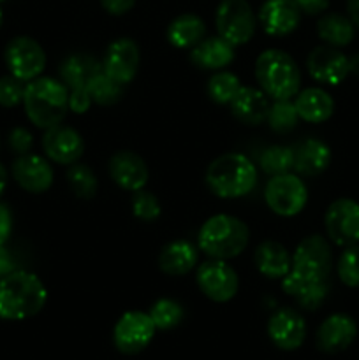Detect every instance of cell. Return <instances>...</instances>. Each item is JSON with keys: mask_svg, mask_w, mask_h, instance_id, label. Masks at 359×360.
<instances>
[{"mask_svg": "<svg viewBox=\"0 0 359 360\" xmlns=\"http://www.w3.org/2000/svg\"><path fill=\"white\" fill-rule=\"evenodd\" d=\"M46 301L44 283L28 271H13L0 280V319H30L44 308Z\"/></svg>", "mask_w": 359, "mask_h": 360, "instance_id": "obj_1", "label": "cell"}, {"mask_svg": "<svg viewBox=\"0 0 359 360\" xmlns=\"http://www.w3.org/2000/svg\"><path fill=\"white\" fill-rule=\"evenodd\" d=\"M25 112L39 129L60 125L69 109V91L60 81L51 77H35L28 81L23 95Z\"/></svg>", "mask_w": 359, "mask_h": 360, "instance_id": "obj_2", "label": "cell"}, {"mask_svg": "<svg viewBox=\"0 0 359 360\" xmlns=\"http://www.w3.org/2000/svg\"><path fill=\"white\" fill-rule=\"evenodd\" d=\"M256 77L260 90L275 101L292 98L301 86L298 63L282 49H266L257 56Z\"/></svg>", "mask_w": 359, "mask_h": 360, "instance_id": "obj_3", "label": "cell"}, {"mask_svg": "<svg viewBox=\"0 0 359 360\" xmlns=\"http://www.w3.org/2000/svg\"><path fill=\"white\" fill-rule=\"evenodd\" d=\"M257 169L245 155L224 153L215 158L206 171V185L222 199H238L253 190Z\"/></svg>", "mask_w": 359, "mask_h": 360, "instance_id": "obj_4", "label": "cell"}, {"mask_svg": "<svg viewBox=\"0 0 359 360\" xmlns=\"http://www.w3.org/2000/svg\"><path fill=\"white\" fill-rule=\"evenodd\" d=\"M250 239V231L239 218L215 214L199 229L197 245L211 259H234L241 255Z\"/></svg>", "mask_w": 359, "mask_h": 360, "instance_id": "obj_5", "label": "cell"}, {"mask_svg": "<svg viewBox=\"0 0 359 360\" xmlns=\"http://www.w3.org/2000/svg\"><path fill=\"white\" fill-rule=\"evenodd\" d=\"M256 16L246 0H222L215 14L218 35L232 46L246 44L256 32Z\"/></svg>", "mask_w": 359, "mask_h": 360, "instance_id": "obj_6", "label": "cell"}, {"mask_svg": "<svg viewBox=\"0 0 359 360\" xmlns=\"http://www.w3.org/2000/svg\"><path fill=\"white\" fill-rule=\"evenodd\" d=\"M264 199L267 207L278 217H296L301 213L308 200V190L303 179L296 174L271 176L264 188Z\"/></svg>", "mask_w": 359, "mask_h": 360, "instance_id": "obj_7", "label": "cell"}, {"mask_svg": "<svg viewBox=\"0 0 359 360\" xmlns=\"http://www.w3.org/2000/svg\"><path fill=\"white\" fill-rule=\"evenodd\" d=\"M333 269L331 246L322 236L313 234L303 239L292 255V273L310 280L327 281Z\"/></svg>", "mask_w": 359, "mask_h": 360, "instance_id": "obj_8", "label": "cell"}, {"mask_svg": "<svg viewBox=\"0 0 359 360\" xmlns=\"http://www.w3.org/2000/svg\"><path fill=\"white\" fill-rule=\"evenodd\" d=\"M6 63L9 72L21 81L41 76L46 67V53L35 39L21 35L14 37L6 48Z\"/></svg>", "mask_w": 359, "mask_h": 360, "instance_id": "obj_9", "label": "cell"}, {"mask_svg": "<svg viewBox=\"0 0 359 360\" xmlns=\"http://www.w3.org/2000/svg\"><path fill=\"white\" fill-rule=\"evenodd\" d=\"M196 281L201 292L215 302H227L238 292V274L225 260L213 259L197 267Z\"/></svg>", "mask_w": 359, "mask_h": 360, "instance_id": "obj_10", "label": "cell"}, {"mask_svg": "<svg viewBox=\"0 0 359 360\" xmlns=\"http://www.w3.org/2000/svg\"><path fill=\"white\" fill-rule=\"evenodd\" d=\"M324 225L331 241L338 246H352L359 241V204L352 199H336L329 204Z\"/></svg>", "mask_w": 359, "mask_h": 360, "instance_id": "obj_11", "label": "cell"}, {"mask_svg": "<svg viewBox=\"0 0 359 360\" xmlns=\"http://www.w3.org/2000/svg\"><path fill=\"white\" fill-rule=\"evenodd\" d=\"M155 326L150 315L143 311H127L120 316L113 330V340L122 354L134 355L150 345L153 340Z\"/></svg>", "mask_w": 359, "mask_h": 360, "instance_id": "obj_12", "label": "cell"}, {"mask_svg": "<svg viewBox=\"0 0 359 360\" xmlns=\"http://www.w3.org/2000/svg\"><path fill=\"white\" fill-rule=\"evenodd\" d=\"M139 46L129 37L111 42L102 60V70L118 83L127 84L134 79L139 69Z\"/></svg>", "mask_w": 359, "mask_h": 360, "instance_id": "obj_13", "label": "cell"}, {"mask_svg": "<svg viewBox=\"0 0 359 360\" xmlns=\"http://www.w3.org/2000/svg\"><path fill=\"white\" fill-rule=\"evenodd\" d=\"M310 76L322 84H340L351 74L348 58L333 46H317L306 58Z\"/></svg>", "mask_w": 359, "mask_h": 360, "instance_id": "obj_14", "label": "cell"}, {"mask_svg": "<svg viewBox=\"0 0 359 360\" xmlns=\"http://www.w3.org/2000/svg\"><path fill=\"white\" fill-rule=\"evenodd\" d=\"M42 148L49 160L55 164L70 165L81 158L84 151L83 137L70 127L55 125L51 129H46L42 136Z\"/></svg>", "mask_w": 359, "mask_h": 360, "instance_id": "obj_15", "label": "cell"}, {"mask_svg": "<svg viewBox=\"0 0 359 360\" xmlns=\"http://www.w3.org/2000/svg\"><path fill=\"white\" fill-rule=\"evenodd\" d=\"M264 32L273 37L292 34L301 21V9L294 0H266L259 11Z\"/></svg>", "mask_w": 359, "mask_h": 360, "instance_id": "obj_16", "label": "cell"}, {"mask_svg": "<svg viewBox=\"0 0 359 360\" xmlns=\"http://www.w3.org/2000/svg\"><path fill=\"white\" fill-rule=\"evenodd\" d=\"M109 176L123 190L136 192L144 188L150 178V171L143 158L129 150L116 151L109 160Z\"/></svg>", "mask_w": 359, "mask_h": 360, "instance_id": "obj_17", "label": "cell"}, {"mask_svg": "<svg viewBox=\"0 0 359 360\" xmlns=\"http://www.w3.org/2000/svg\"><path fill=\"white\" fill-rule=\"evenodd\" d=\"M267 334L282 350H296L305 341L306 323L296 309L282 308L267 322Z\"/></svg>", "mask_w": 359, "mask_h": 360, "instance_id": "obj_18", "label": "cell"}, {"mask_svg": "<svg viewBox=\"0 0 359 360\" xmlns=\"http://www.w3.org/2000/svg\"><path fill=\"white\" fill-rule=\"evenodd\" d=\"M13 178L30 193H42L53 185V169L39 155H20L13 164Z\"/></svg>", "mask_w": 359, "mask_h": 360, "instance_id": "obj_19", "label": "cell"}, {"mask_svg": "<svg viewBox=\"0 0 359 360\" xmlns=\"http://www.w3.org/2000/svg\"><path fill=\"white\" fill-rule=\"evenodd\" d=\"M358 334L354 320L344 313L331 315L320 323L317 330V347L326 354H338L352 345Z\"/></svg>", "mask_w": 359, "mask_h": 360, "instance_id": "obj_20", "label": "cell"}, {"mask_svg": "<svg viewBox=\"0 0 359 360\" xmlns=\"http://www.w3.org/2000/svg\"><path fill=\"white\" fill-rule=\"evenodd\" d=\"M270 101L263 90L252 86H241L231 101L232 116L245 125H259L266 120L270 111Z\"/></svg>", "mask_w": 359, "mask_h": 360, "instance_id": "obj_21", "label": "cell"}, {"mask_svg": "<svg viewBox=\"0 0 359 360\" xmlns=\"http://www.w3.org/2000/svg\"><path fill=\"white\" fill-rule=\"evenodd\" d=\"M282 288L305 309H317L329 294L327 281L310 280V278H303L292 271H289V274L282 278Z\"/></svg>", "mask_w": 359, "mask_h": 360, "instance_id": "obj_22", "label": "cell"}, {"mask_svg": "<svg viewBox=\"0 0 359 360\" xmlns=\"http://www.w3.org/2000/svg\"><path fill=\"white\" fill-rule=\"evenodd\" d=\"M294 169L301 176H319L329 167L331 150L324 141L305 139L294 148Z\"/></svg>", "mask_w": 359, "mask_h": 360, "instance_id": "obj_23", "label": "cell"}, {"mask_svg": "<svg viewBox=\"0 0 359 360\" xmlns=\"http://www.w3.org/2000/svg\"><path fill=\"white\" fill-rule=\"evenodd\" d=\"M296 111L299 120L308 123H322L333 116L334 101L322 88H306L296 94Z\"/></svg>", "mask_w": 359, "mask_h": 360, "instance_id": "obj_24", "label": "cell"}, {"mask_svg": "<svg viewBox=\"0 0 359 360\" xmlns=\"http://www.w3.org/2000/svg\"><path fill=\"white\" fill-rule=\"evenodd\" d=\"M197 264V248L185 239L171 241L162 248L158 255V267L169 276L189 274Z\"/></svg>", "mask_w": 359, "mask_h": 360, "instance_id": "obj_25", "label": "cell"}, {"mask_svg": "<svg viewBox=\"0 0 359 360\" xmlns=\"http://www.w3.org/2000/svg\"><path fill=\"white\" fill-rule=\"evenodd\" d=\"M253 262L266 278H284L292 269V257L284 245L277 241H264L257 246Z\"/></svg>", "mask_w": 359, "mask_h": 360, "instance_id": "obj_26", "label": "cell"}, {"mask_svg": "<svg viewBox=\"0 0 359 360\" xmlns=\"http://www.w3.org/2000/svg\"><path fill=\"white\" fill-rule=\"evenodd\" d=\"M190 58L201 69L217 70L229 65L234 60V46L229 44L220 35L208 37L203 39L197 46H194Z\"/></svg>", "mask_w": 359, "mask_h": 360, "instance_id": "obj_27", "label": "cell"}, {"mask_svg": "<svg viewBox=\"0 0 359 360\" xmlns=\"http://www.w3.org/2000/svg\"><path fill=\"white\" fill-rule=\"evenodd\" d=\"M102 72V63H99L94 56L90 55H70L60 65V77L65 86L70 90L74 88H87L88 83Z\"/></svg>", "mask_w": 359, "mask_h": 360, "instance_id": "obj_28", "label": "cell"}, {"mask_svg": "<svg viewBox=\"0 0 359 360\" xmlns=\"http://www.w3.org/2000/svg\"><path fill=\"white\" fill-rule=\"evenodd\" d=\"M165 35L175 48H194L206 35V25L196 14H182L169 23Z\"/></svg>", "mask_w": 359, "mask_h": 360, "instance_id": "obj_29", "label": "cell"}, {"mask_svg": "<svg viewBox=\"0 0 359 360\" xmlns=\"http://www.w3.org/2000/svg\"><path fill=\"white\" fill-rule=\"evenodd\" d=\"M317 34L326 42L327 46L333 48H344L352 42L355 35V27L351 21V18L344 16L338 13L324 14L317 23Z\"/></svg>", "mask_w": 359, "mask_h": 360, "instance_id": "obj_30", "label": "cell"}, {"mask_svg": "<svg viewBox=\"0 0 359 360\" xmlns=\"http://www.w3.org/2000/svg\"><path fill=\"white\" fill-rule=\"evenodd\" d=\"M88 94H90L92 101L99 105H113L122 98L123 95V84L109 77L108 74L102 70L99 72L94 79L88 83Z\"/></svg>", "mask_w": 359, "mask_h": 360, "instance_id": "obj_31", "label": "cell"}, {"mask_svg": "<svg viewBox=\"0 0 359 360\" xmlns=\"http://www.w3.org/2000/svg\"><path fill=\"white\" fill-rule=\"evenodd\" d=\"M259 164L266 174H285L291 169H294V151L287 146H270L263 151Z\"/></svg>", "mask_w": 359, "mask_h": 360, "instance_id": "obj_32", "label": "cell"}, {"mask_svg": "<svg viewBox=\"0 0 359 360\" xmlns=\"http://www.w3.org/2000/svg\"><path fill=\"white\" fill-rule=\"evenodd\" d=\"M298 111H296L294 102H291V98L287 101H275L270 105V111H267L266 122L271 127V130L278 134H287L298 125Z\"/></svg>", "mask_w": 359, "mask_h": 360, "instance_id": "obj_33", "label": "cell"}, {"mask_svg": "<svg viewBox=\"0 0 359 360\" xmlns=\"http://www.w3.org/2000/svg\"><path fill=\"white\" fill-rule=\"evenodd\" d=\"M239 88H241V84H239L238 76L227 72V70L217 72L208 81V95L217 104H231Z\"/></svg>", "mask_w": 359, "mask_h": 360, "instance_id": "obj_34", "label": "cell"}, {"mask_svg": "<svg viewBox=\"0 0 359 360\" xmlns=\"http://www.w3.org/2000/svg\"><path fill=\"white\" fill-rule=\"evenodd\" d=\"M67 181L81 199H94L97 193V178L88 165L76 164V162L70 164V167L67 169Z\"/></svg>", "mask_w": 359, "mask_h": 360, "instance_id": "obj_35", "label": "cell"}, {"mask_svg": "<svg viewBox=\"0 0 359 360\" xmlns=\"http://www.w3.org/2000/svg\"><path fill=\"white\" fill-rule=\"evenodd\" d=\"M150 319L153 322L155 329L168 330L172 329V327L178 326L183 319V308L180 302L172 301V299H158L150 309Z\"/></svg>", "mask_w": 359, "mask_h": 360, "instance_id": "obj_36", "label": "cell"}, {"mask_svg": "<svg viewBox=\"0 0 359 360\" xmlns=\"http://www.w3.org/2000/svg\"><path fill=\"white\" fill-rule=\"evenodd\" d=\"M338 278L351 288H359V246L352 245L344 250L336 264Z\"/></svg>", "mask_w": 359, "mask_h": 360, "instance_id": "obj_37", "label": "cell"}, {"mask_svg": "<svg viewBox=\"0 0 359 360\" xmlns=\"http://www.w3.org/2000/svg\"><path fill=\"white\" fill-rule=\"evenodd\" d=\"M132 214L143 221H153L160 217V202L146 190H136L132 195Z\"/></svg>", "mask_w": 359, "mask_h": 360, "instance_id": "obj_38", "label": "cell"}, {"mask_svg": "<svg viewBox=\"0 0 359 360\" xmlns=\"http://www.w3.org/2000/svg\"><path fill=\"white\" fill-rule=\"evenodd\" d=\"M23 81L14 77L13 74L0 77V105L2 108H14L20 102H23Z\"/></svg>", "mask_w": 359, "mask_h": 360, "instance_id": "obj_39", "label": "cell"}, {"mask_svg": "<svg viewBox=\"0 0 359 360\" xmlns=\"http://www.w3.org/2000/svg\"><path fill=\"white\" fill-rule=\"evenodd\" d=\"M32 144H34V137L23 127H16L11 130L9 134V146L14 153L18 155H27L30 151Z\"/></svg>", "mask_w": 359, "mask_h": 360, "instance_id": "obj_40", "label": "cell"}, {"mask_svg": "<svg viewBox=\"0 0 359 360\" xmlns=\"http://www.w3.org/2000/svg\"><path fill=\"white\" fill-rule=\"evenodd\" d=\"M92 97L88 94V88H74L69 94V109L76 115H83L90 109Z\"/></svg>", "mask_w": 359, "mask_h": 360, "instance_id": "obj_41", "label": "cell"}, {"mask_svg": "<svg viewBox=\"0 0 359 360\" xmlns=\"http://www.w3.org/2000/svg\"><path fill=\"white\" fill-rule=\"evenodd\" d=\"M102 7L113 16H122L134 7L136 0H101Z\"/></svg>", "mask_w": 359, "mask_h": 360, "instance_id": "obj_42", "label": "cell"}, {"mask_svg": "<svg viewBox=\"0 0 359 360\" xmlns=\"http://www.w3.org/2000/svg\"><path fill=\"white\" fill-rule=\"evenodd\" d=\"M11 231H13V214L6 204H0V245L9 239Z\"/></svg>", "mask_w": 359, "mask_h": 360, "instance_id": "obj_43", "label": "cell"}, {"mask_svg": "<svg viewBox=\"0 0 359 360\" xmlns=\"http://www.w3.org/2000/svg\"><path fill=\"white\" fill-rule=\"evenodd\" d=\"M298 4V7L301 9V13L306 14H320L327 9L329 6V0H294Z\"/></svg>", "mask_w": 359, "mask_h": 360, "instance_id": "obj_44", "label": "cell"}, {"mask_svg": "<svg viewBox=\"0 0 359 360\" xmlns=\"http://www.w3.org/2000/svg\"><path fill=\"white\" fill-rule=\"evenodd\" d=\"M13 271H14L13 255H11V252L6 248V246L0 245V280H2L4 276H7L9 273H13Z\"/></svg>", "mask_w": 359, "mask_h": 360, "instance_id": "obj_45", "label": "cell"}, {"mask_svg": "<svg viewBox=\"0 0 359 360\" xmlns=\"http://www.w3.org/2000/svg\"><path fill=\"white\" fill-rule=\"evenodd\" d=\"M347 11L354 27L359 28V0H347Z\"/></svg>", "mask_w": 359, "mask_h": 360, "instance_id": "obj_46", "label": "cell"}, {"mask_svg": "<svg viewBox=\"0 0 359 360\" xmlns=\"http://www.w3.org/2000/svg\"><path fill=\"white\" fill-rule=\"evenodd\" d=\"M348 70H351V74L359 76V53L348 58Z\"/></svg>", "mask_w": 359, "mask_h": 360, "instance_id": "obj_47", "label": "cell"}, {"mask_svg": "<svg viewBox=\"0 0 359 360\" xmlns=\"http://www.w3.org/2000/svg\"><path fill=\"white\" fill-rule=\"evenodd\" d=\"M6 186H7V171L2 165V162H0V195H2V192L6 190Z\"/></svg>", "mask_w": 359, "mask_h": 360, "instance_id": "obj_48", "label": "cell"}, {"mask_svg": "<svg viewBox=\"0 0 359 360\" xmlns=\"http://www.w3.org/2000/svg\"><path fill=\"white\" fill-rule=\"evenodd\" d=\"M2 21H4V14H2V9H0V27H2Z\"/></svg>", "mask_w": 359, "mask_h": 360, "instance_id": "obj_49", "label": "cell"}, {"mask_svg": "<svg viewBox=\"0 0 359 360\" xmlns=\"http://www.w3.org/2000/svg\"><path fill=\"white\" fill-rule=\"evenodd\" d=\"M0 2H4V0H0Z\"/></svg>", "mask_w": 359, "mask_h": 360, "instance_id": "obj_50", "label": "cell"}]
</instances>
